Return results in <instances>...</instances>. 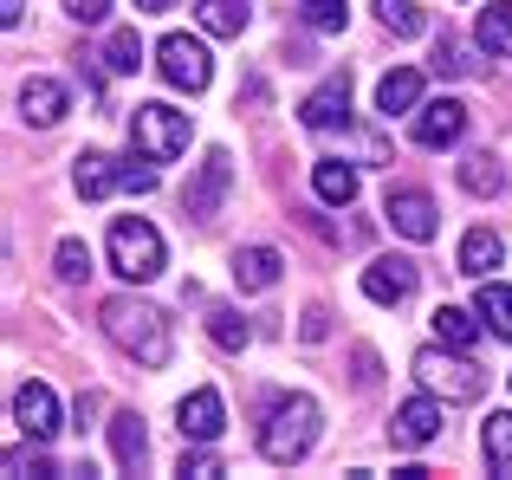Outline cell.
<instances>
[{
  "instance_id": "obj_1",
  "label": "cell",
  "mask_w": 512,
  "mask_h": 480,
  "mask_svg": "<svg viewBox=\"0 0 512 480\" xmlns=\"http://www.w3.org/2000/svg\"><path fill=\"white\" fill-rule=\"evenodd\" d=\"M104 338L117 344L124 357H137L143 370L169 364V318L143 299H104Z\"/></svg>"
},
{
  "instance_id": "obj_2",
  "label": "cell",
  "mask_w": 512,
  "mask_h": 480,
  "mask_svg": "<svg viewBox=\"0 0 512 480\" xmlns=\"http://www.w3.org/2000/svg\"><path fill=\"white\" fill-rule=\"evenodd\" d=\"M318 403L312 396H279L273 403V416H266V429H260V455L273 461V468H292V461H305L312 455V442H318Z\"/></svg>"
},
{
  "instance_id": "obj_3",
  "label": "cell",
  "mask_w": 512,
  "mask_h": 480,
  "mask_svg": "<svg viewBox=\"0 0 512 480\" xmlns=\"http://www.w3.org/2000/svg\"><path fill=\"white\" fill-rule=\"evenodd\" d=\"M188 137H195V124L175 104H137V117H130V143H137L143 163H175L188 150Z\"/></svg>"
},
{
  "instance_id": "obj_4",
  "label": "cell",
  "mask_w": 512,
  "mask_h": 480,
  "mask_svg": "<svg viewBox=\"0 0 512 480\" xmlns=\"http://www.w3.org/2000/svg\"><path fill=\"white\" fill-rule=\"evenodd\" d=\"M415 377H422V390L448 396V403H474L480 390H487V370L474 364V357H454V344L441 351V344H428V351H415Z\"/></svg>"
},
{
  "instance_id": "obj_5",
  "label": "cell",
  "mask_w": 512,
  "mask_h": 480,
  "mask_svg": "<svg viewBox=\"0 0 512 480\" xmlns=\"http://www.w3.org/2000/svg\"><path fill=\"white\" fill-rule=\"evenodd\" d=\"M111 266L124 279H156L163 273V234H156L150 221H137V215L111 221Z\"/></svg>"
},
{
  "instance_id": "obj_6",
  "label": "cell",
  "mask_w": 512,
  "mask_h": 480,
  "mask_svg": "<svg viewBox=\"0 0 512 480\" xmlns=\"http://www.w3.org/2000/svg\"><path fill=\"white\" fill-rule=\"evenodd\" d=\"M156 72H163L175 91H208V78H214V59H208V46H201V39H188V33H169L163 46H156Z\"/></svg>"
},
{
  "instance_id": "obj_7",
  "label": "cell",
  "mask_w": 512,
  "mask_h": 480,
  "mask_svg": "<svg viewBox=\"0 0 512 480\" xmlns=\"http://www.w3.org/2000/svg\"><path fill=\"white\" fill-rule=\"evenodd\" d=\"M383 215H389V228H396L402 240H435V195L428 189H389V202H383Z\"/></svg>"
},
{
  "instance_id": "obj_8",
  "label": "cell",
  "mask_w": 512,
  "mask_h": 480,
  "mask_svg": "<svg viewBox=\"0 0 512 480\" xmlns=\"http://www.w3.org/2000/svg\"><path fill=\"white\" fill-rule=\"evenodd\" d=\"M13 422H20V435H33V442H52V435L65 429L59 396H52L46 383H20V390H13Z\"/></svg>"
},
{
  "instance_id": "obj_9",
  "label": "cell",
  "mask_w": 512,
  "mask_h": 480,
  "mask_svg": "<svg viewBox=\"0 0 512 480\" xmlns=\"http://www.w3.org/2000/svg\"><path fill=\"white\" fill-rule=\"evenodd\" d=\"M461 130H467L461 98H435V104L415 111V143H422V150H448V143H461Z\"/></svg>"
},
{
  "instance_id": "obj_10",
  "label": "cell",
  "mask_w": 512,
  "mask_h": 480,
  "mask_svg": "<svg viewBox=\"0 0 512 480\" xmlns=\"http://www.w3.org/2000/svg\"><path fill=\"white\" fill-rule=\"evenodd\" d=\"M363 292H370L376 305H402L415 292V260H402V253L370 260V266H363Z\"/></svg>"
},
{
  "instance_id": "obj_11",
  "label": "cell",
  "mask_w": 512,
  "mask_h": 480,
  "mask_svg": "<svg viewBox=\"0 0 512 480\" xmlns=\"http://www.w3.org/2000/svg\"><path fill=\"white\" fill-rule=\"evenodd\" d=\"M227 182H234V156L227 150H208V163H201V176L188 182V215H214L221 208V195H227Z\"/></svg>"
},
{
  "instance_id": "obj_12",
  "label": "cell",
  "mask_w": 512,
  "mask_h": 480,
  "mask_svg": "<svg viewBox=\"0 0 512 480\" xmlns=\"http://www.w3.org/2000/svg\"><path fill=\"white\" fill-rule=\"evenodd\" d=\"M175 416H182V435H188V442H214V435L227 429L221 390H188V396H182V409H175Z\"/></svg>"
},
{
  "instance_id": "obj_13",
  "label": "cell",
  "mask_w": 512,
  "mask_h": 480,
  "mask_svg": "<svg viewBox=\"0 0 512 480\" xmlns=\"http://www.w3.org/2000/svg\"><path fill=\"white\" fill-rule=\"evenodd\" d=\"M72 189L85 195V202H104L111 189H124V163H111L104 150H85V156H78V169H72Z\"/></svg>"
},
{
  "instance_id": "obj_14",
  "label": "cell",
  "mask_w": 512,
  "mask_h": 480,
  "mask_svg": "<svg viewBox=\"0 0 512 480\" xmlns=\"http://www.w3.org/2000/svg\"><path fill=\"white\" fill-rule=\"evenodd\" d=\"M65 104H72V98H65L59 78H26V85H20V117H26V124H39V130L59 124Z\"/></svg>"
},
{
  "instance_id": "obj_15",
  "label": "cell",
  "mask_w": 512,
  "mask_h": 480,
  "mask_svg": "<svg viewBox=\"0 0 512 480\" xmlns=\"http://www.w3.org/2000/svg\"><path fill=\"white\" fill-rule=\"evenodd\" d=\"M435 435H441V403H435V390L396 409V442H402V448H422V442H435Z\"/></svg>"
},
{
  "instance_id": "obj_16",
  "label": "cell",
  "mask_w": 512,
  "mask_h": 480,
  "mask_svg": "<svg viewBox=\"0 0 512 480\" xmlns=\"http://www.w3.org/2000/svg\"><path fill=\"white\" fill-rule=\"evenodd\" d=\"M305 111V124L312 130H338V124H350V78H331V85H318L312 98L299 104Z\"/></svg>"
},
{
  "instance_id": "obj_17",
  "label": "cell",
  "mask_w": 512,
  "mask_h": 480,
  "mask_svg": "<svg viewBox=\"0 0 512 480\" xmlns=\"http://www.w3.org/2000/svg\"><path fill=\"white\" fill-rule=\"evenodd\" d=\"M111 455H117V468H143V455H150V435H143L137 409H117V416H111Z\"/></svg>"
},
{
  "instance_id": "obj_18",
  "label": "cell",
  "mask_w": 512,
  "mask_h": 480,
  "mask_svg": "<svg viewBox=\"0 0 512 480\" xmlns=\"http://www.w3.org/2000/svg\"><path fill=\"white\" fill-rule=\"evenodd\" d=\"M422 104V72H383V85H376V111L383 117H402V111H415Z\"/></svg>"
},
{
  "instance_id": "obj_19",
  "label": "cell",
  "mask_w": 512,
  "mask_h": 480,
  "mask_svg": "<svg viewBox=\"0 0 512 480\" xmlns=\"http://www.w3.org/2000/svg\"><path fill=\"white\" fill-rule=\"evenodd\" d=\"M234 286H240V292H266V286H279V253H273V247H247V253H234Z\"/></svg>"
},
{
  "instance_id": "obj_20",
  "label": "cell",
  "mask_w": 512,
  "mask_h": 480,
  "mask_svg": "<svg viewBox=\"0 0 512 480\" xmlns=\"http://www.w3.org/2000/svg\"><path fill=\"white\" fill-rule=\"evenodd\" d=\"M506 260V240L493 234V228H474L461 240V273H474V279H493V266Z\"/></svg>"
},
{
  "instance_id": "obj_21",
  "label": "cell",
  "mask_w": 512,
  "mask_h": 480,
  "mask_svg": "<svg viewBox=\"0 0 512 480\" xmlns=\"http://www.w3.org/2000/svg\"><path fill=\"white\" fill-rule=\"evenodd\" d=\"M474 39H480V52H493V59H512V0H493V7H480Z\"/></svg>"
},
{
  "instance_id": "obj_22",
  "label": "cell",
  "mask_w": 512,
  "mask_h": 480,
  "mask_svg": "<svg viewBox=\"0 0 512 480\" xmlns=\"http://www.w3.org/2000/svg\"><path fill=\"white\" fill-rule=\"evenodd\" d=\"M195 13H201V26L221 33V39H240V33H247V20H253L247 0H195Z\"/></svg>"
},
{
  "instance_id": "obj_23",
  "label": "cell",
  "mask_w": 512,
  "mask_h": 480,
  "mask_svg": "<svg viewBox=\"0 0 512 480\" xmlns=\"http://www.w3.org/2000/svg\"><path fill=\"white\" fill-rule=\"evenodd\" d=\"M312 189H318V202L350 208V202H357V169H350V163H318L312 169Z\"/></svg>"
},
{
  "instance_id": "obj_24",
  "label": "cell",
  "mask_w": 512,
  "mask_h": 480,
  "mask_svg": "<svg viewBox=\"0 0 512 480\" xmlns=\"http://www.w3.org/2000/svg\"><path fill=\"white\" fill-rule=\"evenodd\" d=\"M480 325H487V318L461 312V305H441V312H435V338L454 344V351H474V344H480Z\"/></svg>"
},
{
  "instance_id": "obj_25",
  "label": "cell",
  "mask_w": 512,
  "mask_h": 480,
  "mask_svg": "<svg viewBox=\"0 0 512 480\" xmlns=\"http://www.w3.org/2000/svg\"><path fill=\"white\" fill-rule=\"evenodd\" d=\"M474 312L487 318V331H493V338H506V344H512V286L487 279V286H480V305H474Z\"/></svg>"
},
{
  "instance_id": "obj_26",
  "label": "cell",
  "mask_w": 512,
  "mask_h": 480,
  "mask_svg": "<svg viewBox=\"0 0 512 480\" xmlns=\"http://www.w3.org/2000/svg\"><path fill=\"white\" fill-rule=\"evenodd\" d=\"M461 189H467V195H500V189H506L500 156H467V163H461Z\"/></svg>"
},
{
  "instance_id": "obj_27",
  "label": "cell",
  "mask_w": 512,
  "mask_h": 480,
  "mask_svg": "<svg viewBox=\"0 0 512 480\" xmlns=\"http://www.w3.org/2000/svg\"><path fill=\"white\" fill-rule=\"evenodd\" d=\"M208 338L221 344V351H247L253 331H247V318H240L234 305H214V312H208Z\"/></svg>"
},
{
  "instance_id": "obj_28",
  "label": "cell",
  "mask_w": 512,
  "mask_h": 480,
  "mask_svg": "<svg viewBox=\"0 0 512 480\" xmlns=\"http://www.w3.org/2000/svg\"><path fill=\"white\" fill-rule=\"evenodd\" d=\"M480 448H487V461L512 480V416L500 409V416H487V435H480Z\"/></svg>"
},
{
  "instance_id": "obj_29",
  "label": "cell",
  "mask_w": 512,
  "mask_h": 480,
  "mask_svg": "<svg viewBox=\"0 0 512 480\" xmlns=\"http://www.w3.org/2000/svg\"><path fill=\"white\" fill-rule=\"evenodd\" d=\"M104 65H111V72H137V65H143V39H137V26H117V33L104 39Z\"/></svg>"
},
{
  "instance_id": "obj_30",
  "label": "cell",
  "mask_w": 512,
  "mask_h": 480,
  "mask_svg": "<svg viewBox=\"0 0 512 480\" xmlns=\"http://www.w3.org/2000/svg\"><path fill=\"white\" fill-rule=\"evenodd\" d=\"M376 7H383V26H389V33H396V39H415V33H422V7H409V0H376Z\"/></svg>"
},
{
  "instance_id": "obj_31",
  "label": "cell",
  "mask_w": 512,
  "mask_h": 480,
  "mask_svg": "<svg viewBox=\"0 0 512 480\" xmlns=\"http://www.w3.org/2000/svg\"><path fill=\"white\" fill-rule=\"evenodd\" d=\"M299 13H305V26H318V33H344V0H299Z\"/></svg>"
},
{
  "instance_id": "obj_32",
  "label": "cell",
  "mask_w": 512,
  "mask_h": 480,
  "mask_svg": "<svg viewBox=\"0 0 512 480\" xmlns=\"http://www.w3.org/2000/svg\"><path fill=\"white\" fill-rule=\"evenodd\" d=\"M85 273H91L85 240H59V279H85Z\"/></svg>"
},
{
  "instance_id": "obj_33",
  "label": "cell",
  "mask_w": 512,
  "mask_h": 480,
  "mask_svg": "<svg viewBox=\"0 0 512 480\" xmlns=\"http://www.w3.org/2000/svg\"><path fill=\"white\" fill-rule=\"evenodd\" d=\"M7 474L20 480V474H59V468H52L46 455H20V448H13V455H7Z\"/></svg>"
},
{
  "instance_id": "obj_34",
  "label": "cell",
  "mask_w": 512,
  "mask_h": 480,
  "mask_svg": "<svg viewBox=\"0 0 512 480\" xmlns=\"http://www.w3.org/2000/svg\"><path fill=\"white\" fill-rule=\"evenodd\" d=\"M65 13H72L78 26H98L104 13H111V0H65Z\"/></svg>"
},
{
  "instance_id": "obj_35",
  "label": "cell",
  "mask_w": 512,
  "mask_h": 480,
  "mask_svg": "<svg viewBox=\"0 0 512 480\" xmlns=\"http://www.w3.org/2000/svg\"><path fill=\"white\" fill-rule=\"evenodd\" d=\"M305 344H318V338H331V312H325V305H312V312H305Z\"/></svg>"
},
{
  "instance_id": "obj_36",
  "label": "cell",
  "mask_w": 512,
  "mask_h": 480,
  "mask_svg": "<svg viewBox=\"0 0 512 480\" xmlns=\"http://www.w3.org/2000/svg\"><path fill=\"white\" fill-rule=\"evenodd\" d=\"M182 474L188 480H214V474H221V461H214V455H182Z\"/></svg>"
},
{
  "instance_id": "obj_37",
  "label": "cell",
  "mask_w": 512,
  "mask_h": 480,
  "mask_svg": "<svg viewBox=\"0 0 512 480\" xmlns=\"http://www.w3.org/2000/svg\"><path fill=\"white\" fill-rule=\"evenodd\" d=\"M124 189H130V195H150V189H156V169H137V163H124Z\"/></svg>"
},
{
  "instance_id": "obj_38",
  "label": "cell",
  "mask_w": 512,
  "mask_h": 480,
  "mask_svg": "<svg viewBox=\"0 0 512 480\" xmlns=\"http://www.w3.org/2000/svg\"><path fill=\"white\" fill-rule=\"evenodd\" d=\"M0 20H7V26H20V0H0Z\"/></svg>"
},
{
  "instance_id": "obj_39",
  "label": "cell",
  "mask_w": 512,
  "mask_h": 480,
  "mask_svg": "<svg viewBox=\"0 0 512 480\" xmlns=\"http://www.w3.org/2000/svg\"><path fill=\"white\" fill-rule=\"evenodd\" d=\"M169 7V0H137V13H163Z\"/></svg>"
}]
</instances>
